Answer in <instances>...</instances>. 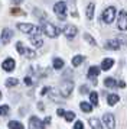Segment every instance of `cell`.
Listing matches in <instances>:
<instances>
[{
	"mask_svg": "<svg viewBox=\"0 0 127 129\" xmlns=\"http://www.w3.org/2000/svg\"><path fill=\"white\" fill-rule=\"evenodd\" d=\"M42 30H43V34H45L46 36H49V38H56V36L59 35V32H61L59 28H56L55 25L49 23V22H48V23L45 22V23L42 25Z\"/></svg>",
	"mask_w": 127,
	"mask_h": 129,
	"instance_id": "1",
	"label": "cell"
},
{
	"mask_svg": "<svg viewBox=\"0 0 127 129\" xmlns=\"http://www.w3.org/2000/svg\"><path fill=\"white\" fill-rule=\"evenodd\" d=\"M16 48H17V52L20 54V55H25L28 59H32L36 57V52H35L33 49H30V48H26L23 45L22 42H17L16 44Z\"/></svg>",
	"mask_w": 127,
	"mask_h": 129,
	"instance_id": "2",
	"label": "cell"
},
{
	"mask_svg": "<svg viewBox=\"0 0 127 129\" xmlns=\"http://www.w3.org/2000/svg\"><path fill=\"white\" fill-rule=\"evenodd\" d=\"M53 12L56 13V16L61 20L67 18V5H65V2H58L56 5L53 6Z\"/></svg>",
	"mask_w": 127,
	"mask_h": 129,
	"instance_id": "3",
	"label": "cell"
},
{
	"mask_svg": "<svg viewBox=\"0 0 127 129\" xmlns=\"http://www.w3.org/2000/svg\"><path fill=\"white\" fill-rule=\"evenodd\" d=\"M72 90H74V83L72 81H64L61 84V87H59V93L62 97H69L71 93H72Z\"/></svg>",
	"mask_w": 127,
	"mask_h": 129,
	"instance_id": "4",
	"label": "cell"
},
{
	"mask_svg": "<svg viewBox=\"0 0 127 129\" xmlns=\"http://www.w3.org/2000/svg\"><path fill=\"white\" fill-rule=\"evenodd\" d=\"M114 18H115V7L110 6V7H107V9L103 12V20L105 22V23L110 25L113 20H114Z\"/></svg>",
	"mask_w": 127,
	"mask_h": 129,
	"instance_id": "5",
	"label": "cell"
},
{
	"mask_svg": "<svg viewBox=\"0 0 127 129\" xmlns=\"http://www.w3.org/2000/svg\"><path fill=\"white\" fill-rule=\"evenodd\" d=\"M117 28L120 30H127V12L121 10L118 13V19H117Z\"/></svg>",
	"mask_w": 127,
	"mask_h": 129,
	"instance_id": "6",
	"label": "cell"
},
{
	"mask_svg": "<svg viewBox=\"0 0 127 129\" xmlns=\"http://www.w3.org/2000/svg\"><path fill=\"white\" fill-rule=\"evenodd\" d=\"M77 34H78V29H77V26H74V25H67L64 28V35L67 36V38H69V39L75 38Z\"/></svg>",
	"mask_w": 127,
	"mask_h": 129,
	"instance_id": "7",
	"label": "cell"
},
{
	"mask_svg": "<svg viewBox=\"0 0 127 129\" xmlns=\"http://www.w3.org/2000/svg\"><path fill=\"white\" fill-rule=\"evenodd\" d=\"M103 122L107 126V129H114L115 128V119L111 113H105L103 116Z\"/></svg>",
	"mask_w": 127,
	"mask_h": 129,
	"instance_id": "8",
	"label": "cell"
},
{
	"mask_svg": "<svg viewBox=\"0 0 127 129\" xmlns=\"http://www.w3.org/2000/svg\"><path fill=\"white\" fill-rule=\"evenodd\" d=\"M101 68L100 67H97V65H92V67H90V70H88V78H91L92 80V84H97V78L98 77V74L101 73Z\"/></svg>",
	"mask_w": 127,
	"mask_h": 129,
	"instance_id": "9",
	"label": "cell"
},
{
	"mask_svg": "<svg viewBox=\"0 0 127 129\" xmlns=\"http://www.w3.org/2000/svg\"><path fill=\"white\" fill-rule=\"evenodd\" d=\"M121 42L120 39H110V41L105 42V49H111V51H117L120 49Z\"/></svg>",
	"mask_w": 127,
	"mask_h": 129,
	"instance_id": "10",
	"label": "cell"
},
{
	"mask_svg": "<svg viewBox=\"0 0 127 129\" xmlns=\"http://www.w3.org/2000/svg\"><path fill=\"white\" fill-rule=\"evenodd\" d=\"M29 126H30V129H43V128H45L43 122H40L36 116L30 117V120H29Z\"/></svg>",
	"mask_w": 127,
	"mask_h": 129,
	"instance_id": "11",
	"label": "cell"
},
{
	"mask_svg": "<svg viewBox=\"0 0 127 129\" xmlns=\"http://www.w3.org/2000/svg\"><path fill=\"white\" fill-rule=\"evenodd\" d=\"M16 67V62H15V59L13 58H7V59H5L3 61V64H2V68L5 71H13V68Z\"/></svg>",
	"mask_w": 127,
	"mask_h": 129,
	"instance_id": "12",
	"label": "cell"
},
{
	"mask_svg": "<svg viewBox=\"0 0 127 129\" xmlns=\"http://www.w3.org/2000/svg\"><path fill=\"white\" fill-rule=\"evenodd\" d=\"M113 65H114V59L113 58H105V59H103V62H101V70L108 71Z\"/></svg>",
	"mask_w": 127,
	"mask_h": 129,
	"instance_id": "13",
	"label": "cell"
},
{
	"mask_svg": "<svg viewBox=\"0 0 127 129\" xmlns=\"http://www.w3.org/2000/svg\"><path fill=\"white\" fill-rule=\"evenodd\" d=\"M10 38H12V30L10 29H3V32H2V42L3 44H9L10 42Z\"/></svg>",
	"mask_w": 127,
	"mask_h": 129,
	"instance_id": "14",
	"label": "cell"
},
{
	"mask_svg": "<svg viewBox=\"0 0 127 129\" xmlns=\"http://www.w3.org/2000/svg\"><path fill=\"white\" fill-rule=\"evenodd\" d=\"M117 102H120V96L118 94H108V97H107L108 106H114Z\"/></svg>",
	"mask_w": 127,
	"mask_h": 129,
	"instance_id": "15",
	"label": "cell"
},
{
	"mask_svg": "<svg viewBox=\"0 0 127 129\" xmlns=\"http://www.w3.org/2000/svg\"><path fill=\"white\" fill-rule=\"evenodd\" d=\"M30 42H32L36 48H40L42 45H43V41H42V38H40L39 35H33L32 38H30Z\"/></svg>",
	"mask_w": 127,
	"mask_h": 129,
	"instance_id": "16",
	"label": "cell"
},
{
	"mask_svg": "<svg viewBox=\"0 0 127 129\" xmlns=\"http://www.w3.org/2000/svg\"><path fill=\"white\" fill-rule=\"evenodd\" d=\"M90 125H91L92 129H103V126H101V122L98 120L97 117H91V119H90Z\"/></svg>",
	"mask_w": 127,
	"mask_h": 129,
	"instance_id": "17",
	"label": "cell"
},
{
	"mask_svg": "<svg viewBox=\"0 0 127 129\" xmlns=\"http://www.w3.org/2000/svg\"><path fill=\"white\" fill-rule=\"evenodd\" d=\"M94 9H95V5L94 3H90L88 7H87V18L90 19V20L94 18Z\"/></svg>",
	"mask_w": 127,
	"mask_h": 129,
	"instance_id": "18",
	"label": "cell"
},
{
	"mask_svg": "<svg viewBox=\"0 0 127 129\" xmlns=\"http://www.w3.org/2000/svg\"><path fill=\"white\" fill-rule=\"evenodd\" d=\"M104 86H105V87L113 88V87H115V86H117V83H115L114 78H111V77H107V78L104 80Z\"/></svg>",
	"mask_w": 127,
	"mask_h": 129,
	"instance_id": "19",
	"label": "cell"
},
{
	"mask_svg": "<svg viewBox=\"0 0 127 129\" xmlns=\"http://www.w3.org/2000/svg\"><path fill=\"white\" fill-rule=\"evenodd\" d=\"M9 128L10 129H25V126L20 122H17V120H10L9 122Z\"/></svg>",
	"mask_w": 127,
	"mask_h": 129,
	"instance_id": "20",
	"label": "cell"
},
{
	"mask_svg": "<svg viewBox=\"0 0 127 129\" xmlns=\"http://www.w3.org/2000/svg\"><path fill=\"white\" fill-rule=\"evenodd\" d=\"M80 107H81V110L85 112V113H90V112L92 110V106L90 105V103H87V102H81Z\"/></svg>",
	"mask_w": 127,
	"mask_h": 129,
	"instance_id": "21",
	"label": "cell"
},
{
	"mask_svg": "<svg viewBox=\"0 0 127 129\" xmlns=\"http://www.w3.org/2000/svg\"><path fill=\"white\" fill-rule=\"evenodd\" d=\"M84 62V57L82 55H75L74 58H72V65L74 67H78V65H81Z\"/></svg>",
	"mask_w": 127,
	"mask_h": 129,
	"instance_id": "22",
	"label": "cell"
},
{
	"mask_svg": "<svg viewBox=\"0 0 127 129\" xmlns=\"http://www.w3.org/2000/svg\"><path fill=\"white\" fill-rule=\"evenodd\" d=\"M62 67H64V59H61V58L53 59V68H55V70H61Z\"/></svg>",
	"mask_w": 127,
	"mask_h": 129,
	"instance_id": "23",
	"label": "cell"
},
{
	"mask_svg": "<svg viewBox=\"0 0 127 129\" xmlns=\"http://www.w3.org/2000/svg\"><path fill=\"white\" fill-rule=\"evenodd\" d=\"M90 100H91L92 106H97L98 105V94L95 93V91H91V93H90Z\"/></svg>",
	"mask_w": 127,
	"mask_h": 129,
	"instance_id": "24",
	"label": "cell"
},
{
	"mask_svg": "<svg viewBox=\"0 0 127 129\" xmlns=\"http://www.w3.org/2000/svg\"><path fill=\"white\" fill-rule=\"evenodd\" d=\"M84 39H85V41L88 42V44H90V45H92V47H95V45H97L95 39H94V38H92V36L90 35V34H85V35H84Z\"/></svg>",
	"mask_w": 127,
	"mask_h": 129,
	"instance_id": "25",
	"label": "cell"
},
{
	"mask_svg": "<svg viewBox=\"0 0 127 129\" xmlns=\"http://www.w3.org/2000/svg\"><path fill=\"white\" fill-rule=\"evenodd\" d=\"M64 116H65V119H67V122H72V120L75 119V113L74 112H65Z\"/></svg>",
	"mask_w": 127,
	"mask_h": 129,
	"instance_id": "26",
	"label": "cell"
},
{
	"mask_svg": "<svg viewBox=\"0 0 127 129\" xmlns=\"http://www.w3.org/2000/svg\"><path fill=\"white\" fill-rule=\"evenodd\" d=\"M17 78H7L6 80V86L7 87H13V86H17Z\"/></svg>",
	"mask_w": 127,
	"mask_h": 129,
	"instance_id": "27",
	"label": "cell"
},
{
	"mask_svg": "<svg viewBox=\"0 0 127 129\" xmlns=\"http://www.w3.org/2000/svg\"><path fill=\"white\" fill-rule=\"evenodd\" d=\"M9 106L7 105H3V106H0V116H6L7 113H9Z\"/></svg>",
	"mask_w": 127,
	"mask_h": 129,
	"instance_id": "28",
	"label": "cell"
},
{
	"mask_svg": "<svg viewBox=\"0 0 127 129\" xmlns=\"http://www.w3.org/2000/svg\"><path fill=\"white\" fill-rule=\"evenodd\" d=\"M10 13L13 15V16H20V15H25V13H23V10H20V9H12Z\"/></svg>",
	"mask_w": 127,
	"mask_h": 129,
	"instance_id": "29",
	"label": "cell"
},
{
	"mask_svg": "<svg viewBox=\"0 0 127 129\" xmlns=\"http://www.w3.org/2000/svg\"><path fill=\"white\" fill-rule=\"evenodd\" d=\"M74 129H84V123L81 122V120H77L74 125Z\"/></svg>",
	"mask_w": 127,
	"mask_h": 129,
	"instance_id": "30",
	"label": "cell"
},
{
	"mask_svg": "<svg viewBox=\"0 0 127 129\" xmlns=\"http://www.w3.org/2000/svg\"><path fill=\"white\" fill-rule=\"evenodd\" d=\"M25 84H26V86H32V84H33V83H32V78H30V77H25Z\"/></svg>",
	"mask_w": 127,
	"mask_h": 129,
	"instance_id": "31",
	"label": "cell"
},
{
	"mask_svg": "<svg viewBox=\"0 0 127 129\" xmlns=\"http://www.w3.org/2000/svg\"><path fill=\"white\" fill-rule=\"evenodd\" d=\"M80 93H81V94H85V93H88V87H87V86H82V87L80 88Z\"/></svg>",
	"mask_w": 127,
	"mask_h": 129,
	"instance_id": "32",
	"label": "cell"
},
{
	"mask_svg": "<svg viewBox=\"0 0 127 129\" xmlns=\"http://www.w3.org/2000/svg\"><path fill=\"white\" fill-rule=\"evenodd\" d=\"M49 91H51V88H49V87H43L40 94H42V96H46V93H49Z\"/></svg>",
	"mask_w": 127,
	"mask_h": 129,
	"instance_id": "33",
	"label": "cell"
},
{
	"mask_svg": "<svg viewBox=\"0 0 127 129\" xmlns=\"http://www.w3.org/2000/svg\"><path fill=\"white\" fill-rule=\"evenodd\" d=\"M56 113H58V116H64V115H65V110H64V109H58Z\"/></svg>",
	"mask_w": 127,
	"mask_h": 129,
	"instance_id": "34",
	"label": "cell"
},
{
	"mask_svg": "<svg viewBox=\"0 0 127 129\" xmlns=\"http://www.w3.org/2000/svg\"><path fill=\"white\" fill-rule=\"evenodd\" d=\"M117 86L121 87V88H124V87H126V83H124V81H118V83H117Z\"/></svg>",
	"mask_w": 127,
	"mask_h": 129,
	"instance_id": "35",
	"label": "cell"
},
{
	"mask_svg": "<svg viewBox=\"0 0 127 129\" xmlns=\"http://www.w3.org/2000/svg\"><path fill=\"white\" fill-rule=\"evenodd\" d=\"M49 123H51V117H45V120H43V125H49Z\"/></svg>",
	"mask_w": 127,
	"mask_h": 129,
	"instance_id": "36",
	"label": "cell"
},
{
	"mask_svg": "<svg viewBox=\"0 0 127 129\" xmlns=\"http://www.w3.org/2000/svg\"><path fill=\"white\" fill-rule=\"evenodd\" d=\"M12 2H13V3H22L23 0H12Z\"/></svg>",
	"mask_w": 127,
	"mask_h": 129,
	"instance_id": "37",
	"label": "cell"
},
{
	"mask_svg": "<svg viewBox=\"0 0 127 129\" xmlns=\"http://www.w3.org/2000/svg\"><path fill=\"white\" fill-rule=\"evenodd\" d=\"M68 2H69V3H72V5H74V3L77 2V0H68Z\"/></svg>",
	"mask_w": 127,
	"mask_h": 129,
	"instance_id": "38",
	"label": "cell"
},
{
	"mask_svg": "<svg viewBox=\"0 0 127 129\" xmlns=\"http://www.w3.org/2000/svg\"><path fill=\"white\" fill-rule=\"evenodd\" d=\"M0 97H2V93H0Z\"/></svg>",
	"mask_w": 127,
	"mask_h": 129,
	"instance_id": "39",
	"label": "cell"
}]
</instances>
